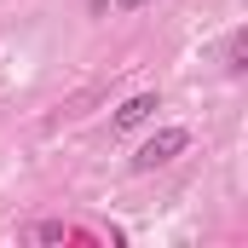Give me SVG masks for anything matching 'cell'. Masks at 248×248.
Listing matches in <instances>:
<instances>
[{
    "mask_svg": "<svg viewBox=\"0 0 248 248\" xmlns=\"http://www.w3.org/2000/svg\"><path fill=\"white\" fill-rule=\"evenodd\" d=\"M116 6H122V12H144L150 0H116Z\"/></svg>",
    "mask_w": 248,
    "mask_h": 248,
    "instance_id": "obj_5",
    "label": "cell"
},
{
    "mask_svg": "<svg viewBox=\"0 0 248 248\" xmlns=\"http://www.w3.org/2000/svg\"><path fill=\"white\" fill-rule=\"evenodd\" d=\"M185 144H190L185 127H162V133H150V139L139 144V156H133V173H156V168H168Z\"/></svg>",
    "mask_w": 248,
    "mask_h": 248,
    "instance_id": "obj_1",
    "label": "cell"
},
{
    "mask_svg": "<svg viewBox=\"0 0 248 248\" xmlns=\"http://www.w3.org/2000/svg\"><path fill=\"white\" fill-rule=\"evenodd\" d=\"M248 69V29H231L225 35V75H243Z\"/></svg>",
    "mask_w": 248,
    "mask_h": 248,
    "instance_id": "obj_3",
    "label": "cell"
},
{
    "mask_svg": "<svg viewBox=\"0 0 248 248\" xmlns=\"http://www.w3.org/2000/svg\"><path fill=\"white\" fill-rule=\"evenodd\" d=\"M75 237V225H63V219H41L35 225V243H69Z\"/></svg>",
    "mask_w": 248,
    "mask_h": 248,
    "instance_id": "obj_4",
    "label": "cell"
},
{
    "mask_svg": "<svg viewBox=\"0 0 248 248\" xmlns=\"http://www.w3.org/2000/svg\"><path fill=\"white\" fill-rule=\"evenodd\" d=\"M156 110H162V98H156V93H133L122 110H116V133H133V127H144Z\"/></svg>",
    "mask_w": 248,
    "mask_h": 248,
    "instance_id": "obj_2",
    "label": "cell"
}]
</instances>
